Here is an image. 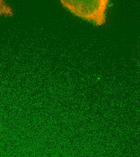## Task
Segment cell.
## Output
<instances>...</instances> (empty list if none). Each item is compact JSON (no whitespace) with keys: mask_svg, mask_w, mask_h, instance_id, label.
Wrapping results in <instances>:
<instances>
[{"mask_svg":"<svg viewBox=\"0 0 140 157\" xmlns=\"http://www.w3.org/2000/svg\"><path fill=\"white\" fill-rule=\"evenodd\" d=\"M109 0H61V5L75 17L97 27L105 24Z\"/></svg>","mask_w":140,"mask_h":157,"instance_id":"6da1fadb","label":"cell"},{"mask_svg":"<svg viewBox=\"0 0 140 157\" xmlns=\"http://www.w3.org/2000/svg\"><path fill=\"white\" fill-rule=\"evenodd\" d=\"M12 15H13V10L12 7L5 1L0 0V17Z\"/></svg>","mask_w":140,"mask_h":157,"instance_id":"7a4b0ae2","label":"cell"}]
</instances>
